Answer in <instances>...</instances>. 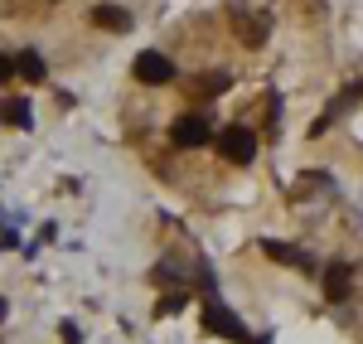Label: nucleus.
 Instances as JSON below:
<instances>
[{
  "mask_svg": "<svg viewBox=\"0 0 363 344\" xmlns=\"http://www.w3.org/2000/svg\"><path fill=\"white\" fill-rule=\"evenodd\" d=\"M325 296H330V301H344V296H349V267H344V262H335V267L325 272Z\"/></svg>",
  "mask_w": 363,
  "mask_h": 344,
  "instance_id": "obj_7",
  "label": "nucleus"
},
{
  "mask_svg": "<svg viewBox=\"0 0 363 344\" xmlns=\"http://www.w3.org/2000/svg\"><path fill=\"white\" fill-rule=\"evenodd\" d=\"M136 83H145V87H160V83H174V63H169L160 49H145V54L136 58Z\"/></svg>",
  "mask_w": 363,
  "mask_h": 344,
  "instance_id": "obj_2",
  "label": "nucleus"
},
{
  "mask_svg": "<svg viewBox=\"0 0 363 344\" xmlns=\"http://www.w3.org/2000/svg\"><path fill=\"white\" fill-rule=\"evenodd\" d=\"M0 320H5V296H0Z\"/></svg>",
  "mask_w": 363,
  "mask_h": 344,
  "instance_id": "obj_12",
  "label": "nucleus"
},
{
  "mask_svg": "<svg viewBox=\"0 0 363 344\" xmlns=\"http://www.w3.org/2000/svg\"><path fill=\"white\" fill-rule=\"evenodd\" d=\"M169 141L179 145V150H199V145L213 141V121H208V116H199V112H184L174 126H169Z\"/></svg>",
  "mask_w": 363,
  "mask_h": 344,
  "instance_id": "obj_1",
  "label": "nucleus"
},
{
  "mask_svg": "<svg viewBox=\"0 0 363 344\" xmlns=\"http://www.w3.org/2000/svg\"><path fill=\"white\" fill-rule=\"evenodd\" d=\"M10 78H15V58L0 54V83H10Z\"/></svg>",
  "mask_w": 363,
  "mask_h": 344,
  "instance_id": "obj_11",
  "label": "nucleus"
},
{
  "mask_svg": "<svg viewBox=\"0 0 363 344\" xmlns=\"http://www.w3.org/2000/svg\"><path fill=\"white\" fill-rule=\"evenodd\" d=\"M218 155L242 165V160H252V155H257V136H252L247 126H228L223 136H218Z\"/></svg>",
  "mask_w": 363,
  "mask_h": 344,
  "instance_id": "obj_3",
  "label": "nucleus"
},
{
  "mask_svg": "<svg viewBox=\"0 0 363 344\" xmlns=\"http://www.w3.org/2000/svg\"><path fill=\"white\" fill-rule=\"evenodd\" d=\"M10 121L15 126H29V102H10Z\"/></svg>",
  "mask_w": 363,
  "mask_h": 344,
  "instance_id": "obj_9",
  "label": "nucleus"
},
{
  "mask_svg": "<svg viewBox=\"0 0 363 344\" xmlns=\"http://www.w3.org/2000/svg\"><path fill=\"white\" fill-rule=\"evenodd\" d=\"M174 311H184V296H165L160 301V316H174Z\"/></svg>",
  "mask_w": 363,
  "mask_h": 344,
  "instance_id": "obj_10",
  "label": "nucleus"
},
{
  "mask_svg": "<svg viewBox=\"0 0 363 344\" xmlns=\"http://www.w3.org/2000/svg\"><path fill=\"white\" fill-rule=\"evenodd\" d=\"M267 257H277V262H296V267H310V257H301L296 248H286V243H267Z\"/></svg>",
  "mask_w": 363,
  "mask_h": 344,
  "instance_id": "obj_8",
  "label": "nucleus"
},
{
  "mask_svg": "<svg viewBox=\"0 0 363 344\" xmlns=\"http://www.w3.org/2000/svg\"><path fill=\"white\" fill-rule=\"evenodd\" d=\"M92 25H97V29H107V34H126V29L136 25V15H131L126 5L107 0V5H97V10H92Z\"/></svg>",
  "mask_w": 363,
  "mask_h": 344,
  "instance_id": "obj_4",
  "label": "nucleus"
},
{
  "mask_svg": "<svg viewBox=\"0 0 363 344\" xmlns=\"http://www.w3.org/2000/svg\"><path fill=\"white\" fill-rule=\"evenodd\" d=\"M15 73H20L25 83H44L49 63H44V54H39V49H20V58H15Z\"/></svg>",
  "mask_w": 363,
  "mask_h": 344,
  "instance_id": "obj_6",
  "label": "nucleus"
},
{
  "mask_svg": "<svg viewBox=\"0 0 363 344\" xmlns=\"http://www.w3.org/2000/svg\"><path fill=\"white\" fill-rule=\"evenodd\" d=\"M44 5H68V0H44Z\"/></svg>",
  "mask_w": 363,
  "mask_h": 344,
  "instance_id": "obj_13",
  "label": "nucleus"
},
{
  "mask_svg": "<svg viewBox=\"0 0 363 344\" xmlns=\"http://www.w3.org/2000/svg\"><path fill=\"white\" fill-rule=\"evenodd\" d=\"M203 320H208V330H218V335H228V340H247L242 320H233L218 301H208V306H203Z\"/></svg>",
  "mask_w": 363,
  "mask_h": 344,
  "instance_id": "obj_5",
  "label": "nucleus"
}]
</instances>
